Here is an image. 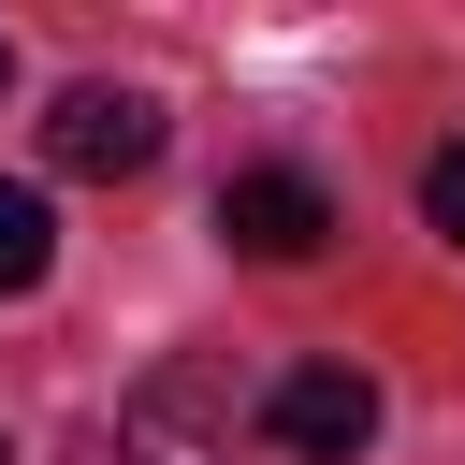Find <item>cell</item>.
Returning a JSON list of instances; mask_svg holds the SVG:
<instances>
[{"label": "cell", "mask_w": 465, "mask_h": 465, "mask_svg": "<svg viewBox=\"0 0 465 465\" xmlns=\"http://www.w3.org/2000/svg\"><path fill=\"white\" fill-rule=\"evenodd\" d=\"M116 436H131V465H232V436H247L232 349H174V363L116 407Z\"/></svg>", "instance_id": "obj_1"}, {"label": "cell", "mask_w": 465, "mask_h": 465, "mask_svg": "<svg viewBox=\"0 0 465 465\" xmlns=\"http://www.w3.org/2000/svg\"><path fill=\"white\" fill-rule=\"evenodd\" d=\"M262 421H276L291 465H363V450H378V378H363V363H291V378L262 392Z\"/></svg>", "instance_id": "obj_2"}, {"label": "cell", "mask_w": 465, "mask_h": 465, "mask_svg": "<svg viewBox=\"0 0 465 465\" xmlns=\"http://www.w3.org/2000/svg\"><path fill=\"white\" fill-rule=\"evenodd\" d=\"M44 160H58V174H145V160H160V102L116 87V73H87V87H58Z\"/></svg>", "instance_id": "obj_3"}, {"label": "cell", "mask_w": 465, "mask_h": 465, "mask_svg": "<svg viewBox=\"0 0 465 465\" xmlns=\"http://www.w3.org/2000/svg\"><path fill=\"white\" fill-rule=\"evenodd\" d=\"M320 232H334V203H320V174H291V160H247V174L218 189V247H232V262H320Z\"/></svg>", "instance_id": "obj_4"}, {"label": "cell", "mask_w": 465, "mask_h": 465, "mask_svg": "<svg viewBox=\"0 0 465 465\" xmlns=\"http://www.w3.org/2000/svg\"><path fill=\"white\" fill-rule=\"evenodd\" d=\"M44 262H58V218H44V189H0V305H15V291H44Z\"/></svg>", "instance_id": "obj_5"}, {"label": "cell", "mask_w": 465, "mask_h": 465, "mask_svg": "<svg viewBox=\"0 0 465 465\" xmlns=\"http://www.w3.org/2000/svg\"><path fill=\"white\" fill-rule=\"evenodd\" d=\"M421 232H436V247H465V131L421 160Z\"/></svg>", "instance_id": "obj_6"}, {"label": "cell", "mask_w": 465, "mask_h": 465, "mask_svg": "<svg viewBox=\"0 0 465 465\" xmlns=\"http://www.w3.org/2000/svg\"><path fill=\"white\" fill-rule=\"evenodd\" d=\"M0 465H15V436H0Z\"/></svg>", "instance_id": "obj_7"}]
</instances>
